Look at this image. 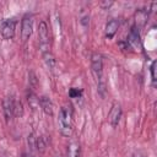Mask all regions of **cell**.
I'll return each instance as SVG.
<instances>
[{
    "mask_svg": "<svg viewBox=\"0 0 157 157\" xmlns=\"http://www.w3.org/2000/svg\"><path fill=\"white\" fill-rule=\"evenodd\" d=\"M91 67H92V74L94 76V80L97 82L98 91L102 93L104 92V81H103V61H102V55L98 53H93L91 56Z\"/></svg>",
    "mask_w": 157,
    "mask_h": 157,
    "instance_id": "1",
    "label": "cell"
},
{
    "mask_svg": "<svg viewBox=\"0 0 157 157\" xmlns=\"http://www.w3.org/2000/svg\"><path fill=\"white\" fill-rule=\"evenodd\" d=\"M58 124H59V130L64 136H70L72 131V125H71V109L70 107H63L59 112V118H58Z\"/></svg>",
    "mask_w": 157,
    "mask_h": 157,
    "instance_id": "2",
    "label": "cell"
},
{
    "mask_svg": "<svg viewBox=\"0 0 157 157\" xmlns=\"http://www.w3.org/2000/svg\"><path fill=\"white\" fill-rule=\"evenodd\" d=\"M38 36H39V42H40V49L42 53L48 52L49 47V36H48V27L44 21L39 22L38 26Z\"/></svg>",
    "mask_w": 157,
    "mask_h": 157,
    "instance_id": "3",
    "label": "cell"
},
{
    "mask_svg": "<svg viewBox=\"0 0 157 157\" xmlns=\"http://www.w3.org/2000/svg\"><path fill=\"white\" fill-rule=\"evenodd\" d=\"M32 29H33V17H32V15L27 13V15H25V17L22 18L21 37H22V40H23V42H26V40L31 37Z\"/></svg>",
    "mask_w": 157,
    "mask_h": 157,
    "instance_id": "4",
    "label": "cell"
},
{
    "mask_svg": "<svg viewBox=\"0 0 157 157\" xmlns=\"http://www.w3.org/2000/svg\"><path fill=\"white\" fill-rule=\"evenodd\" d=\"M15 26H16V21L13 18H7L2 22L1 36L4 39H11L15 36Z\"/></svg>",
    "mask_w": 157,
    "mask_h": 157,
    "instance_id": "5",
    "label": "cell"
},
{
    "mask_svg": "<svg viewBox=\"0 0 157 157\" xmlns=\"http://www.w3.org/2000/svg\"><path fill=\"white\" fill-rule=\"evenodd\" d=\"M2 107H4L5 119H6V121H9L15 114V101L11 97H6L2 102Z\"/></svg>",
    "mask_w": 157,
    "mask_h": 157,
    "instance_id": "6",
    "label": "cell"
},
{
    "mask_svg": "<svg viewBox=\"0 0 157 157\" xmlns=\"http://www.w3.org/2000/svg\"><path fill=\"white\" fill-rule=\"evenodd\" d=\"M128 42L129 44L135 48V49H140L141 48V40H140V33H139V29L134 26L131 29H130V33H129V37H128Z\"/></svg>",
    "mask_w": 157,
    "mask_h": 157,
    "instance_id": "7",
    "label": "cell"
},
{
    "mask_svg": "<svg viewBox=\"0 0 157 157\" xmlns=\"http://www.w3.org/2000/svg\"><path fill=\"white\" fill-rule=\"evenodd\" d=\"M120 117H121V108L119 104H113L110 112H109V123L112 124V126H117L119 124V120H120Z\"/></svg>",
    "mask_w": 157,
    "mask_h": 157,
    "instance_id": "8",
    "label": "cell"
},
{
    "mask_svg": "<svg viewBox=\"0 0 157 157\" xmlns=\"http://www.w3.org/2000/svg\"><path fill=\"white\" fill-rule=\"evenodd\" d=\"M118 28H119V22H118V20L113 18V20L108 21L107 25H105V37H107V39H112V38L114 37V34L117 33Z\"/></svg>",
    "mask_w": 157,
    "mask_h": 157,
    "instance_id": "9",
    "label": "cell"
},
{
    "mask_svg": "<svg viewBox=\"0 0 157 157\" xmlns=\"http://www.w3.org/2000/svg\"><path fill=\"white\" fill-rule=\"evenodd\" d=\"M39 105L42 107V109L44 110L45 114H49V115L53 114V103L48 97L43 96L42 98H39Z\"/></svg>",
    "mask_w": 157,
    "mask_h": 157,
    "instance_id": "10",
    "label": "cell"
},
{
    "mask_svg": "<svg viewBox=\"0 0 157 157\" xmlns=\"http://www.w3.org/2000/svg\"><path fill=\"white\" fill-rule=\"evenodd\" d=\"M135 18H136V25H137V29H139V27H142V26H145V23H146V21H147V11L146 10H137V12H136V15H135Z\"/></svg>",
    "mask_w": 157,
    "mask_h": 157,
    "instance_id": "11",
    "label": "cell"
},
{
    "mask_svg": "<svg viewBox=\"0 0 157 157\" xmlns=\"http://www.w3.org/2000/svg\"><path fill=\"white\" fill-rule=\"evenodd\" d=\"M67 157H80V145L77 142H71L69 145Z\"/></svg>",
    "mask_w": 157,
    "mask_h": 157,
    "instance_id": "12",
    "label": "cell"
},
{
    "mask_svg": "<svg viewBox=\"0 0 157 157\" xmlns=\"http://www.w3.org/2000/svg\"><path fill=\"white\" fill-rule=\"evenodd\" d=\"M43 58H44V61H45V64H47L48 69L53 70V69H54V66H55V59H54V56L52 55V53H50L49 50H48V52H45V53H43Z\"/></svg>",
    "mask_w": 157,
    "mask_h": 157,
    "instance_id": "13",
    "label": "cell"
},
{
    "mask_svg": "<svg viewBox=\"0 0 157 157\" xmlns=\"http://www.w3.org/2000/svg\"><path fill=\"white\" fill-rule=\"evenodd\" d=\"M28 103L31 104L32 108H38V107H39V99H38L33 93L28 96Z\"/></svg>",
    "mask_w": 157,
    "mask_h": 157,
    "instance_id": "14",
    "label": "cell"
},
{
    "mask_svg": "<svg viewBox=\"0 0 157 157\" xmlns=\"http://www.w3.org/2000/svg\"><path fill=\"white\" fill-rule=\"evenodd\" d=\"M81 93H82V91L78 90V88H71V90L69 91V94H70L71 98H78V97L81 96Z\"/></svg>",
    "mask_w": 157,
    "mask_h": 157,
    "instance_id": "15",
    "label": "cell"
},
{
    "mask_svg": "<svg viewBox=\"0 0 157 157\" xmlns=\"http://www.w3.org/2000/svg\"><path fill=\"white\" fill-rule=\"evenodd\" d=\"M156 61H152V65H151V77H152V82L153 85L156 83Z\"/></svg>",
    "mask_w": 157,
    "mask_h": 157,
    "instance_id": "16",
    "label": "cell"
},
{
    "mask_svg": "<svg viewBox=\"0 0 157 157\" xmlns=\"http://www.w3.org/2000/svg\"><path fill=\"white\" fill-rule=\"evenodd\" d=\"M15 114L16 115H20L22 114V103L21 102H15Z\"/></svg>",
    "mask_w": 157,
    "mask_h": 157,
    "instance_id": "17",
    "label": "cell"
},
{
    "mask_svg": "<svg viewBox=\"0 0 157 157\" xmlns=\"http://www.w3.org/2000/svg\"><path fill=\"white\" fill-rule=\"evenodd\" d=\"M102 5H103V6H109V5H112V2H103Z\"/></svg>",
    "mask_w": 157,
    "mask_h": 157,
    "instance_id": "18",
    "label": "cell"
},
{
    "mask_svg": "<svg viewBox=\"0 0 157 157\" xmlns=\"http://www.w3.org/2000/svg\"><path fill=\"white\" fill-rule=\"evenodd\" d=\"M132 157H142V156H141V155H140V153H135V155H134V156H132Z\"/></svg>",
    "mask_w": 157,
    "mask_h": 157,
    "instance_id": "19",
    "label": "cell"
},
{
    "mask_svg": "<svg viewBox=\"0 0 157 157\" xmlns=\"http://www.w3.org/2000/svg\"><path fill=\"white\" fill-rule=\"evenodd\" d=\"M25 157H33V156H31V155H26Z\"/></svg>",
    "mask_w": 157,
    "mask_h": 157,
    "instance_id": "20",
    "label": "cell"
}]
</instances>
